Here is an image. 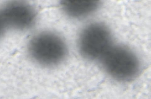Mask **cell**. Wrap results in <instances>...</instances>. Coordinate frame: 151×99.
Wrapping results in <instances>:
<instances>
[{
  "mask_svg": "<svg viewBox=\"0 0 151 99\" xmlns=\"http://www.w3.org/2000/svg\"><path fill=\"white\" fill-rule=\"evenodd\" d=\"M27 51L33 62L46 68L62 64L69 54L68 45L63 37L49 31H43L34 35L28 43Z\"/></svg>",
  "mask_w": 151,
  "mask_h": 99,
  "instance_id": "6da1fadb",
  "label": "cell"
},
{
  "mask_svg": "<svg viewBox=\"0 0 151 99\" xmlns=\"http://www.w3.org/2000/svg\"><path fill=\"white\" fill-rule=\"evenodd\" d=\"M111 36L107 28L98 23L90 24L82 30L78 36L80 54L90 61L102 58L111 48Z\"/></svg>",
  "mask_w": 151,
  "mask_h": 99,
  "instance_id": "7a4b0ae2",
  "label": "cell"
},
{
  "mask_svg": "<svg viewBox=\"0 0 151 99\" xmlns=\"http://www.w3.org/2000/svg\"><path fill=\"white\" fill-rule=\"evenodd\" d=\"M102 58L105 69L117 79L123 81L132 79L139 71L138 59L133 52L125 47L111 48Z\"/></svg>",
  "mask_w": 151,
  "mask_h": 99,
  "instance_id": "3957f363",
  "label": "cell"
},
{
  "mask_svg": "<svg viewBox=\"0 0 151 99\" xmlns=\"http://www.w3.org/2000/svg\"><path fill=\"white\" fill-rule=\"evenodd\" d=\"M0 12L6 27L17 30H27L32 28L37 21L35 9L24 2L9 3Z\"/></svg>",
  "mask_w": 151,
  "mask_h": 99,
  "instance_id": "277c9868",
  "label": "cell"
},
{
  "mask_svg": "<svg viewBox=\"0 0 151 99\" xmlns=\"http://www.w3.org/2000/svg\"><path fill=\"white\" fill-rule=\"evenodd\" d=\"M61 9L68 17L78 19L91 14L99 8L97 1H62L60 3Z\"/></svg>",
  "mask_w": 151,
  "mask_h": 99,
  "instance_id": "5b68a950",
  "label": "cell"
},
{
  "mask_svg": "<svg viewBox=\"0 0 151 99\" xmlns=\"http://www.w3.org/2000/svg\"><path fill=\"white\" fill-rule=\"evenodd\" d=\"M6 27L0 12V39L2 38L4 35Z\"/></svg>",
  "mask_w": 151,
  "mask_h": 99,
  "instance_id": "8992f818",
  "label": "cell"
}]
</instances>
